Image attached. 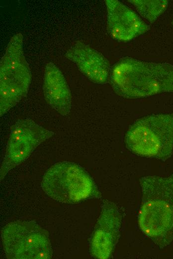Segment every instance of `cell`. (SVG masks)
Listing matches in <instances>:
<instances>
[{"label": "cell", "instance_id": "cell-1", "mask_svg": "<svg viewBox=\"0 0 173 259\" xmlns=\"http://www.w3.org/2000/svg\"><path fill=\"white\" fill-rule=\"evenodd\" d=\"M142 197L138 215L140 229L160 248L173 241V174L140 179Z\"/></svg>", "mask_w": 173, "mask_h": 259}, {"label": "cell", "instance_id": "cell-2", "mask_svg": "<svg viewBox=\"0 0 173 259\" xmlns=\"http://www.w3.org/2000/svg\"><path fill=\"white\" fill-rule=\"evenodd\" d=\"M109 81L114 91L126 98L173 92V65L123 57L112 67Z\"/></svg>", "mask_w": 173, "mask_h": 259}, {"label": "cell", "instance_id": "cell-3", "mask_svg": "<svg viewBox=\"0 0 173 259\" xmlns=\"http://www.w3.org/2000/svg\"><path fill=\"white\" fill-rule=\"evenodd\" d=\"M127 148L138 155L165 161L173 151V113L138 119L126 132Z\"/></svg>", "mask_w": 173, "mask_h": 259}, {"label": "cell", "instance_id": "cell-4", "mask_svg": "<svg viewBox=\"0 0 173 259\" xmlns=\"http://www.w3.org/2000/svg\"><path fill=\"white\" fill-rule=\"evenodd\" d=\"M41 187L50 198L63 203L101 196L88 173L79 164L68 161L49 167L43 176Z\"/></svg>", "mask_w": 173, "mask_h": 259}, {"label": "cell", "instance_id": "cell-5", "mask_svg": "<svg viewBox=\"0 0 173 259\" xmlns=\"http://www.w3.org/2000/svg\"><path fill=\"white\" fill-rule=\"evenodd\" d=\"M31 74L23 51V36L10 38L0 63V115L2 117L27 95Z\"/></svg>", "mask_w": 173, "mask_h": 259}, {"label": "cell", "instance_id": "cell-6", "mask_svg": "<svg viewBox=\"0 0 173 259\" xmlns=\"http://www.w3.org/2000/svg\"><path fill=\"white\" fill-rule=\"evenodd\" d=\"M1 239L8 259H49L52 257L48 233L34 221L9 223L2 229Z\"/></svg>", "mask_w": 173, "mask_h": 259}, {"label": "cell", "instance_id": "cell-7", "mask_svg": "<svg viewBox=\"0 0 173 259\" xmlns=\"http://www.w3.org/2000/svg\"><path fill=\"white\" fill-rule=\"evenodd\" d=\"M54 132L29 118L20 119L11 128L0 170V180L13 168L24 161L42 142Z\"/></svg>", "mask_w": 173, "mask_h": 259}, {"label": "cell", "instance_id": "cell-8", "mask_svg": "<svg viewBox=\"0 0 173 259\" xmlns=\"http://www.w3.org/2000/svg\"><path fill=\"white\" fill-rule=\"evenodd\" d=\"M121 220L116 205L105 201L90 240V250L94 258L106 259L111 257L119 240Z\"/></svg>", "mask_w": 173, "mask_h": 259}, {"label": "cell", "instance_id": "cell-9", "mask_svg": "<svg viewBox=\"0 0 173 259\" xmlns=\"http://www.w3.org/2000/svg\"><path fill=\"white\" fill-rule=\"evenodd\" d=\"M107 30L114 39L128 42L144 34L150 26L131 9L116 0H106Z\"/></svg>", "mask_w": 173, "mask_h": 259}, {"label": "cell", "instance_id": "cell-10", "mask_svg": "<svg viewBox=\"0 0 173 259\" xmlns=\"http://www.w3.org/2000/svg\"><path fill=\"white\" fill-rule=\"evenodd\" d=\"M65 56L91 82L102 84L109 80L111 70L108 61L89 45L77 41L69 48Z\"/></svg>", "mask_w": 173, "mask_h": 259}, {"label": "cell", "instance_id": "cell-11", "mask_svg": "<svg viewBox=\"0 0 173 259\" xmlns=\"http://www.w3.org/2000/svg\"><path fill=\"white\" fill-rule=\"evenodd\" d=\"M43 90L45 100L52 109L62 116L69 114L72 106L70 89L63 73L52 62L45 66Z\"/></svg>", "mask_w": 173, "mask_h": 259}, {"label": "cell", "instance_id": "cell-12", "mask_svg": "<svg viewBox=\"0 0 173 259\" xmlns=\"http://www.w3.org/2000/svg\"><path fill=\"white\" fill-rule=\"evenodd\" d=\"M139 13L151 23H153L167 9L169 1L166 0H128Z\"/></svg>", "mask_w": 173, "mask_h": 259}, {"label": "cell", "instance_id": "cell-13", "mask_svg": "<svg viewBox=\"0 0 173 259\" xmlns=\"http://www.w3.org/2000/svg\"><path fill=\"white\" fill-rule=\"evenodd\" d=\"M172 24L173 25V21L172 22Z\"/></svg>", "mask_w": 173, "mask_h": 259}]
</instances>
